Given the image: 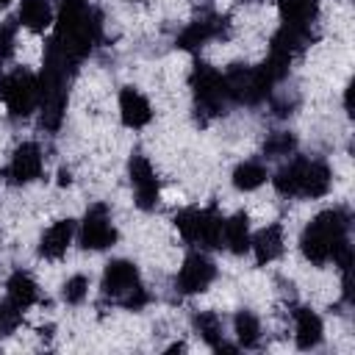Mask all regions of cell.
<instances>
[{
    "label": "cell",
    "instance_id": "obj_27",
    "mask_svg": "<svg viewBox=\"0 0 355 355\" xmlns=\"http://www.w3.org/2000/svg\"><path fill=\"white\" fill-rule=\"evenodd\" d=\"M14 53V22H0V64H6Z\"/></svg>",
    "mask_w": 355,
    "mask_h": 355
},
{
    "label": "cell",
    "instance_id": "obj_13",
    "mask_svg": "<svg viewBox=\"0 0 355 355\" xmlns=\"http://www.w3.org/2000/svg\"><path fill=\"white\" fill-rule=\"evenodd\" d=\"M277 3H280L283 25H288V28H297V31H305V33H308L311 22L316 19L319 0H277Z\"/></svg>",
    "mask_w": 355,
    "mask_h": 355
},
{
    "label": "cell",
    "instance_id": "obj_3",
    "mask_svg": "<svg viewBox=\"0 0 355 355\" xmlns=\"http://www.w3.org/2000/svg\"><path fill=\"white\" fill-rule=\"evenodd\" d=\"M189 83L194 89L197 108H202L208 114H219L222 111V105L227 100V89H225V75L222 72H216L208 64H194Z\"/></svg>",
    "mask_w": 355,
    "mask_h": 355
},
{
    "label": "cell",
    "instance_id": "obj_9",
    "mask_svg": "<svg viewBox=\"0 0 355 355\" xmlns=\"http://www.w3.org/2000/svg\"><path fill=\"white\" fill-rule=\"evenodd\" d=\"M119 116L128 128H144L150 119H153V108L147 103V97L133 89V86H125L119 92Z\"/></svg>",
    "mask_w": 355,
    "mask_h": 355
},
{
    "label": "cell",
    "instance_id": "obj_20",
    "mask_svg": "<svg viewBox=\"0 0 355 355\" xmlns=\"http://www.w3.org/2000/svg\"><path fill=\"white\" fill-rule=\"evenodd\" d=\"M194 327H197V333L214 347V349H233V347H227L225 341H222V324H219V319H216V313H211V311H202V313H197L194 316Z\"/></svg>",
    "mask_w": 355,
    "mask_h": 355
},
{
    "label": "cell",
    "instance_id": "obj_7",
    "mask_svg": "<svg viewBox=\"0 0 355 355\" xmlns=\"http://www.w3.org/2000/svg\"><path fill=\"white\" fill-rule=\"evenodd\" d=\"M136 286H139V269H136V263L119 258V261H111L105 266V272H103V291L108 297L122 300Z\"/></svg>",
    "mask_w": 355,
    "mask_h": 355
},
{
    "label": "cell",
    "instance_id": "obj_17",
    "mask_svg": "<svg viewBox=\"0 0 355 355\" xmlns=\"http://www.w3.org/2000/svg\"><path fill=\"white\" fill-rule=\"evenodd\" d=\"M6 291H8V302H11L17 311L31 308V305L36 302V297H39L33 277L25 275V272H14V275L8 277V283H6Z\"/></svg>",
    "mask_w": 355,
    "mask_h": 355
},
{
    "label": "cell",
    "instance_id": "obj_25",
    "mask_svg": "<svg viewBox=\"0 0 355 355\" xmlns=\"http://www.w3.org/2000/svg\"><path fill=\"white\" fill-rule=\"evenodd\" d=\"M197 208H186V211H180L178 216H175V227H178V233L189 241V244H194V230H197Z\"/></svg>",
    "mask_w": 355,
    "mask_h": 355
},
{
    "label": "cell",
    "instance_id": "obj_15",
    "mask_svg": "<svg viewBox=\"0 0 355 355\" xmlns=\"http://www.w3.org/2000/svg\"><path fill=\"white\" fill-rule=\"evenodd\" d=\"M250 247L255 252L258 263H269L283 252V227L280 225H269L261 233H255V239H250Z\"/></svg>",
    "mask_w": 355,
    "mask_h": 355
},
{
    "label": "cell",
    "instance_id": "obj_12",
    "mask_svg": "<svg viewBox=\"0 0 355 355\" xmlns=\"http://www.w3.org/2000/svg\"><path fill=\"white\" fill-rule=\"evenodd\" d=\"M72 233H75V222L72 219H58L55 225H50L42 236V244H39V252L50 261L61 258L72 241Z\"/></svg>",
    "mask_w": 355,
    "mask_h": 355
},
{
    "label": "cell",
    "instance_id": "obj_19",
    "mask_svg": "<svg viewBox=\"0 0 355 355\" xmlns=\"http://www.w3.org/2000/svg\"><path fill=\"white\" fill-rule=\"evenodd\" d=\"M319 341H322V319L313 311L300 308L297 311V347L313 349Z\"/></svg>",
    "mask_w": 355,
    "mask_h": 355
},
{
    "label": "cell",
    "instance_id": "obj_8",
    "mask_svg": "<svg viewBox=\"0 0 355 355\" xmlns=\"http://www.w3.org/2000/svg\"><path fill=\"white\" fill-rule=\"evenodd\" d=\"M42 175V150L33 141H25L14 150L11 166H8V178L11 183H31Z\"/></svg>",
    "mask_w": 355,
    "mask_h": 355
},
{
    "label": "cell",
    "instance_id": "obj_24",
    "mask_svg": "<svg viewBox=\"0 0 355 355\" xmlns=\"http://www.w3.org/2000/svg\"><path fill=\"white\" fill-rule=\"evenodd\" d=\"M64 300L69 302V305H78V302H83L86 300V294H89V280L83 277V275H72L67 283H64Z\"/></svg>",
    "mask_w": 355,
    "mask_h": 355
},
{
    "label": "cell",
    "instance_id": "obj_29",
    "mask_svg": "<svg viewBox=\"0 0 355 355\" xmlns=\"http://www.w3.org/2000/svg\"><path fill=\"white\" fill-rule=\"evenodd\" d=\"M8 3H11V0H0V8H6V6H8Z\"/></svg>",
    "mask_w": 355,
    "mask_h": 355
},
{
    "label": "cell",
    "instance_id": "obj_10",
    "mask_svg": "<svg viewBox=\"0 0 355 355\" xmlns=\"http://www.w3.org/2000/svg\"><path fill=\"white\" fill-rule=\"evenodd\" d=\"M225 28H227V25H225L222 17H202V19H194V22L178 36V47H183V50H197V47H202L205 42L222 36Z\"/></svg>",
    "mask_w": 355,
    "mask_h": 355
},
{
    "label": "cell",
    "instance_id": "obj_5",
    "mask_svg": "<svg viewBox=\"0 0 355 355\" xmlns=\"http://www.w3.org/2000/svg\"><path fill=\"white\" fill-rule=\"evenodd\" d=\"M214 275H216V269L202 252H189L178 272V288L183 294H200L211 286Z\"/></svg>",
    "mask_w": 355,
    "mask_h": 355
},
{
    "label": "cell",
    "instance_id": "obj_4",
    "mask_svg": "<svg viewBox=\"0 0 355 355\" xmlns=\"http://www.w3.org/2000/svg\"><path fill=\"white\" fill-rule=\"evenodd\" d=\"M116 241V230L111 225V216H108V208L105 205H92L86 211V219H83V227H80V247L86 250H105Z\"/></svg>",
    "mask_w": 355,
    "mask_h": 355
},
{
    "label": "cell",
    "instance_id": "obj_21",
    "mask_svg": "<svg viewBox=\"0 0 355 355\" xmlns=\"http://www.w3.org/2000/svg\"><path fill=\"white\" fill-rule=\"evenodd\" d=\"M300 175H302V158H294L291 164L280 166L275 175V189L286 197H300Z\"/></svg>",
    "mask_w": 355,
    "mask_h": 355
},
{
    "label": "cell",
    "instance_id": "obj_16",
    "mask_svg": "<svg viewBox=\"0 0 355 355\" xmlns=\"http://www.w3.org/2000/svg\"><path fill=\"white\" fill-rule=\"evenodd\" d=\"M222 236H225V244L233 255H244L250 250V219H247V214L239 211L230 219H225Z\"/></svg>",
    "mask_w": 355,
    "mask_h": 355
},
{
    "label": "cell",
    "instance_id": "obj_23",
    "mask_svg": "<svg viewBox=\"0 0 355 355\" xmlns=\"http://www.w3.org/2000/svg\"><path fill=\"white\" fill-rule=\"evenodd\" d=\"M233 324H236V336H239L241 347H255V344H258V338H261V324H258V319H255L250 311H239L236 319H233Z\"/></svg>",
    "mask_w": 355,
    "mask_h": 355
},
{
    "label": "cell",
    "instance_id": "obj_28",
    "mask_svg": "<svg viewBox=\"0 0 355 355\" xmlns=\"http://www.w3.org/2000/svg\"><path fill=\"white\" fill-rule=\"evenodd\" d=\"M69 180H72V178H69V169H61V172H58V183H61V186H67Z\"/></svg>",
    "mask_w": 355,
    "mask_h": 355
},
{
    "label": "cell",
    "instance_id": "obj_11",
    "mask_svg": "<svg viewBox=\"0 0 355 355\" xmlns=\"http://www.w3.org/2000/svg\"><path fill=\"white\" fill-rule=\"evenodd\" d=\"M330 189V169L324 161H308L302 158V175H300V197H322Z\"/></svg>",
    "mask_w": 355,
    "mask_h": 355
},
{
    "label": "cell",
    "instance_id": "obj_26",
    "mask_svg": "<svg viewBox=\"0 0 355 355\" xmlns=\"http://www.w3.org/2000/svg\"><path fill=\"white\" fill-rule=\"evenodd\" d=\"M269 155H288L291 150H294V136L291 133H275L269 141H266V147H263Z\"/></svg>",
    "mask_w": 355,
    "mask_h": 355
},
{
    "label": "cell",
    "instance_id": "obj_2",
    "mask_svg": "<svg viewBox=\"0 0 355 355\" xmlns=\"http://www.w3.org/2000/svg\"><path fill=\"white\" fill-rule=\"evenodd\" d=\"M0 97L11 116H28L39 105V78L28 69H14L0 78Z\"/></svg>",
    "mask_w": 355,
    "mask_h": 355
},
{
    "label": "cell",
    "instance_id": "obj_6",
    "mask_svg": "<svg viewBox=\"0 0 355 355\" xmlns=\"http://www.w3.org/2000/svg\"><path fill=\"white\" fill-rule=\"evenodd\" d=\"M130 183L136 191V205L141 211H153L158 202V178L150 166V161L144 155H133L130 158Z\"/></svg>",
    "mask_w": 355,
    "mask_h": 355
},
{
    "label": "cell",
    "instance_id": "obj_22",
    "mask_svg": "<svg viewBox=\"0 0 355 355\" xmlns=\"http://www.w3.org/2000/svg\"><path fill=\"white\" fill-rule=\"evenodd\" d=\"M263 180H266V169H263L261 164H255V161H244V164H239L236 172H233V186H236L239 191H252V189H258Z\"/></svg>",
    "mask_w": 355,
    "mask_h": 355
},
{
    "label": "cell",
    "instance_id": "obj_18",
    "mask_svg": "<svg viewBox=\"0 0 355 355\" xmlns=\"http://www.w3.org/2000/svg\"><path fill=\"white\" fill-rule=\"evenodd\" d=\"M19 22L33 31V33H44L53 25V11L47 0H22L19 6Z\"/></svg>",
    "mask_w": 355,
    "mask_h": 355
},
{
    "label": "cell",
    "instance_id": "obj_1",
    "mask_svg": "<svg viewBox=\"0 0 355 355\" xmlns=\"http://www.w3.org/2000/svg\"><path fill=\"white\" fill-rule=\"evenodd\" d=\"M347 227H349L347 211H341V208L322 211V214L313 216V222L302 230V239H300L302 255H305L311 263H316V266L333 261V255L338 252V247L347 244Z\"/></svg>",
    "mask_w": 355,
    "mask_h": 355
},
{
    "label": "cell",
    "instance_id": "obj_14",
    "mask_svg": "<svg viewBox=\"0 0 355 355\" xmlns=\"http://www.w3.org/2000/svg\"><path fill=\"white\" fill-rule=\"evenodd\" d=\"M222 227H225V219L219 216L216 208H205L197 214V230H194V244L200 247H222Z\"/></svg>",
    "mask_w": 355,
    "mask_h": 355
}]
</instances>
